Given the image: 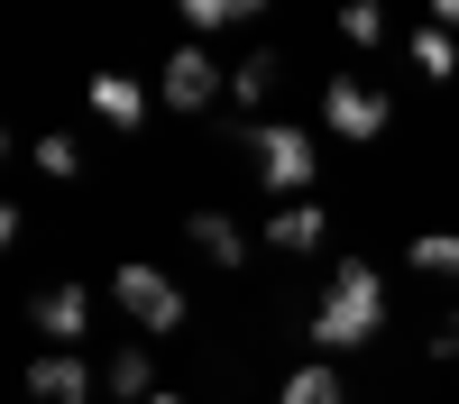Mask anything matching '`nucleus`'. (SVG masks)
<instances>
[{"instance_id":"f257e3e1","label":"nucleus","mask_w":459,"mask_h":404,"mask_svg":"<svg viewBox=\"0 0 459 404\" xmlns=\"http://www.w3.org/2000/svg\"><path fill=\"white\" fill-rule=\"evenodd\" d=\"M377 331H386V276H377L368 257H340L322 304H313V349L340 358V349H368Z\"/></svg>"},{"instance_id":"f03ea898","label":"nucleus","mask_w":459,"mask_h":404,"mask_svg":"<svg viewBox=\"0 0 459 404\" xmlns=\"http://www.w3.org/2000/svg\"><path fill=\"white\" fill-rule=\"evenodd\" d=\"M230 138H248V157H257V184L266 193H313L322 184V157H313V129H294V120H230Z\"/></svg>"},{"instance_id":"7ed1b4c3","label":"nucleus","mask_w":459,"mask_h":404,"mask_svg":"<svg viewBox=\"0 0 459 404\" xmlns=\"http://www.w3.org/2000/svg\"><path fill=\"white\" fill-rule=\"evenodd\" d=\"M110 304H120L138 331H184V285L166 267H138V257H129V267L110 276Z\"/></svg>"},{"instance_id":"20e7f679","label":"nucleus","mask_w":459,"mask_h":404,"mask_svg":"<svg viewBox=\"0 0 459 404\" xmlns=\"http://www.w3.org/2000/svg\"><path fill=\"white\" fill-rule=\"evenodd\" d=\"M386 120H395V101L377 92V83H350V73H340V83L322 92V129H331V138H350V147L386 138Z\"/></svg>"},{"instance_id":"39448f33","label":"nucleus","mask_w":459,"mask_h":404,"mask_svg":"<svg viewBox=\"0 0 459 404\" xmlns=\"http://www.w3.org/2000/svg\"><path fill=\"white\" fill-rule=\"evenodd\" d=\"M157 101H166V110H184V120H203L212 101H230V73H221L203 47H175V56H166V83H157Z\"/></svg>"},{"instance_id":"423d86ee","label":"nucleus","mask_w":459,"mask_h":404,"mask_svg":"<svg viewBox=\"0 0 459 404\" xmlns=\"http://www.w3.org/2000/svg\"><path fill=\"white\" fill-rule=\"evenodd\" d=\"M83 101H92V120H101V129H120V138H138V129H147V110H157V101L129 83V73H92V92H83Z\"/></svg>"},{"instance_id":"0eeeda50","label":"nucleus","mask_w":459,"mask_h":404,"mask_svg":"<svg viewBox=\"0 0 459 404\" xmlns=\"http://www.w3.org/2000/svg\"><path fill=\"white\" fill-rule=\"evenodd\" d=\"M37 331H47L56 349H74V340L92 331V294H83V285H47V294H37Z\"/></svg>"},{"instance_id":"6e6552de","label":"nucleus","mask_w":459,"mask_h":404,"mask_svg":"<svg viewBox=\"0 0 459 404\" xmlns=\"http://www.w3.org/2000/svg\"><path fill=\"white\" fill-rule=\"evenodd\" d=\"M276 83H285V56H276V47H248L239 64H230V110H239V120H257V101L276 92Z\"/></svg>"},{"instance_id":"1a4fd4ad","label":"nucleus","mask_w":459,"mask_h":404,"mask_svg":"<svg viewBox=\"0 0 459 404\" xmlns=\"http://www.w3.org/2000/svg\"><path fill=\"white\" fill-rule=\"evenodd\" d=\"M28 395H37V404H83V395H92V367L74 358V349H47V358L28 367Z\"/></svg>"},{"instance_id":"9d476101","label":"nucleus","mask_w":459,"mask_h":404,"mask_svg":"<svg viewBox=\"0 0 459 404\" xmlns=\"http://www.w3.org/2000/svg\"><path fill=\"white\" fill-rule=\"evenodd\" d=\"M322 230H331L322 202H285L276 220H266V248H276V257H313V248H322Z\"/></svg>"},{"instance_id":"9b49d317","label":"nucleus","mask_w":459,"mask_h":404,"mask_svg":"<svg viewBox=\"0 0 459 404\" xmlns=\"http://www.w3.org/2000/svg\"><path fill=\"white\" fill-rule=\"evenodd\" d=\"M276 404H350V377H340V358H303L294 377L276 386Z\"/></svg>"},{"instance_id":"f8f14e48","label":"nucleus","mask_w":459,"mask_h":404,"mask_svg":"<svg viewBox=\"0 0 459 404\" xmlns=\"http://www.w3.org/2000/svg\"><path fill=\"white\" fill-rule=\"evenodd\" d=\"M184 239H194L212 267H239V257H248V239H239V220H230V211H194V220H184Z\"/></svg>"},{"instance_id":"ddd939ff","label":"nucleus","mask_w":459,"mask_h":404,"mask_svg":"<svg viewBox=\"0 0 459 404\" xmlns=\"http://www.w3.org/2000/svg\"><path fill=\"white\" fill-rule=\"evenodd\" d=\"M413 73H423V83H450V73H459V37L450 28H413Z\"/></svg>"},{"instance_id":"4468645a","label":"nucleus","mask_w":459,"mask_h":404,"mask_svg":"<svg viewBox=\"0 0 459 404\" xmlns=\"http://www.w3.org/2000/svg\"><path fill=\"white\" fill-rule=\"evenodd\" d=\"M413 276H441V285H459V230H413Z\"/></svg>"},{"instance_id":"2eb2a0df","label":"nucleus","mask_w":459,"mask_h":404,"mask_svg":"<svg viewBox=\"0 0 459 404\" xmlns=\"http://www.w3.org/2000/svg\"><path fill=\"white\" fill-rule=\"evenodd\" d=\"M110 395H120V404H147V395H157V358H147V349H120V358H110Z\"/></svg>"},{"instance_id":"dca6fc26","label":"nucleus","mask_w":459,"mask_h":404,"mask_svg":"<svg viewBox=\"0 0 459 404\" xmlns=\"http://www.w3.org/2000/svg\"><path fill=\"white\" fill-rule=\"evenodd\" d=\"M28 166H37V175H56V184H74V175H83V147L56 129V138H37V147H28Z\"/></svg>"},{"instance_id":"f3484780","label":"nucleus","mask_w":459,"mask_h":404,"mask_svg":"<svg viewBox=\"0 0 459 404\" xmlns=\"http://www.w3.org/2000/svg\"><path fill=\"white\" fill-rule=\"evenodd\" d=\"M340 37H350V47H377V37H386V10H377V0H340V19H331Z\"/></svg>"},{"instance_id":"a211bd4d","label":"nucleus","mask_w":459,"mask_h":404,"mask_svg":"<svg viewBox=\"0 0 459 404\" xmlns=\"http://www.w3.org/2000/svg\"><path fill=\"white\" fill-rule=\"evenodd\" d=\"M175 10H184V28H203V37L230 28V0H175Z\"/></svg>"},{"instance_id":"6ab92c4d","label":"nucleus","mask_w":459,"mask_h":404,"mask_svg":"<svg viewBox=\"0 0 459 404\" xmlns=\"http://www.w3.org/2000/svg\"><path fill=\"white\" fill-rule=\"evenodd\" d=\"M432 358H459V313H441V331H432Z\"/></svg>"},{"instance_id":"aec40b11","label":"nucleus","mask_w":459,"mask_h":404,"mask_svg":"<svg viewBox=\"0 0 459 404\" xmlns=\"http://www.w3.org/2000/svg\"><path fill=\"white\" fill-rule=\"evenodd\" d=\"M266 10H276V0H230V28H257Z\"/></svg>"},{"instance_id":"412c9836","label":"nucleus","mask_w":459,"mask_h":404,"mask_svg":"<svg viewBox=\"0 0 459 404\" xmlns=\"http://www.w3.org/2000/svg\"><path fill=\"white\" fill-rule=\"evenodd\" d=\"M432 28H459V0H432Z\"/></svg>"},{"instance_id":"4be33fe9","label":"nucleus","mask_w":459,"mask_h":404,"mask_svg":"<svg viewBox=\"0 0 459 404\" xmlns=\"http://www.w3.org/2000/svg\"><path fill=\"white\" fill-rule=\"evenodd\" d=\"M147 404H194V395H166V386H157V395H147Z\"/></svg>"}]
</instances>
